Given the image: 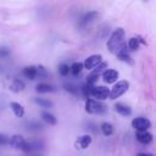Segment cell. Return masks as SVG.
I'll use <instances>...</instances> for the list:
<instances>
[{"mask_svg": "<svg viewBox=\"0 0 156 156\" xmlns=\"http://www.w3.org/2000/svg\"><path fill=\"white\" fill-rule=\"evenodd\" d=\"M140 41H141V39H139V38H130L129 40H128V48L130 49V50H133V51H135V50H138L139 49V44H140Z\"/></svg>", "mask_w": 156, "mask_h": 156, "instance_id": "obj_20", "label": "cell"}, {"mask_svg": "<svg viewBox=\"0 0 156 156\" xmlns=\"http://www.w3.org/2000/svg\"><path fill=\"white\" fill-rule=\"evenodd\" d=\"M106 110H107V107L100 101H96L93 99H87V101H85V111L88 113L102 115L106 112Z\"/></svg>", "mask_w": 156, "mask_h": 156, "instance_id": "obj_2", "label": "cell"}, {"mask_svg": "<svg viewBox=\"0 0 156 156\" xmlns=\"http://www.w3.org/2000/svg\"><path fill=\"white\" fill-rule=\"evenodd\" d=\"M26 143H27V141L24 140V138H23L22 135H20V134H15V135H12V138L10 139V144H11L13 147L21 149V150H23Z\"/></svg>", "mask_w": 156, "mask_h": 156, "instance_id": "obj_11", "label": "cell"}, {"mask_svg": "<svg viewBox=\"0 0 156 156\" xmlns=\"http://www.w3.org/2000/svg\"><path fill=\"white\" fill-rule=\"evenodd\" d=\"M135 136L136 140L141 144H150L152 141V134L149 132H138Z\"/></svg>", "mask_w": 156, "mask_h": 156, "instance_id": "obj_13", "label": "cell"}, {"mask_svg": "<svg viewBox=\"0 0 156 156\" xmlns=\"http://www.w3.org/2000/svg\"><path fill=\"white\" fill-rule=\"evenodd\" d=\"M118 78V72L116 69H106L104 73H102V79L105 83L107 84H111V83H115Z\"/></svg>", "mask_w": 156, "mask_h": 156, "instance_id": "obj_9", "label": "cell"}, {"mask_svg": "<svg viewBox=\"0 0 156 156\" xmlns=\"http://www.w3.org/2000/svg\"><path fill=\"white\" fill-rule=\"evenodd\" d=\"M128 88H129V83H128L127 80H119V82H117V83L112 87L108 98H110L111 100H115V99L119 98L122 94H124V93L128 90Z\"/></svg>", "mask_w": 156, "mask_h": 156, "instance_id": "obj_4", "label": "cell"}, {"mask_svg": "<svg viewBox=\"0 0 156 156\" xmlns=\"http://www.w3.org/2000/svg\"><path fill=\"white\" fill-rule=\"evenodd\" d=\"M34 102L41 107H51L52 106V102L48 99H44V98H34Z\"/></svg>", "mask_w": 156, "mask_h": 156, "instance_id": "obj_22", "label": "cell"}, {"mask_svg": "<svg viewBox=\"0 0 156 156\" xmlns=\"http://www.w3.org/2000/svg\"><path fill=\"white\" fill-rule=\"evenodd\" d=\"M41 118H43L44 122H46V123L50 124V126H55V124L57 123L56 117H55L54 115L49 113V112H41Z\"/></svg>", "mask_w": 156, "mask_h": 156, "instance_id": "obj_17", "label": "cell"}, {"mask_svg": "<svg viewBox=\"0 0 156 156\" xmlns=\"http://www.w3.org/2000/svg\"><path fill=\"white\" fill-rule=\"evenodd\" d=\"M83 69V63L82 62H74L72 63V66L69 67V72L73 74V76H78Z\"/></svg>", "mask_w": 156, "mask_h": 156, "instance_id": "obj_19", "label": "cell"}, {"mask_svg": "<svg viewBox=\"0 0 156 156\" xmlns=\"http://www.w3.org/2000/svg\"><path fill=\"white\" fill-rule=\"evenodd\" d=\"M35 68H37V77H39V78H46V77H48V72H46V69L44 68V66L39 65V66H37Z\"/></svg>", "mask_w": 156, "mask_h": 156, "instance_id": "obj_23", "label": "cell"}, {"mask_svg": "<svg viewBox=\"0 0 156 156\" xmlns=\"http://www.w3.org/2000/svg\"><path fill=\"white\" fill-rule=\"evenodd\" d=\"M24 88H26L24 83H23L22 80H20V79H15V80L10 84V90H11V91H13V93L23 91V90H24Z\"/></svg>", "mask_w": 156, "mask_h": 156, "instance_id": "obj_15", "label": "cell"}, {"mask_svg": "<svg viewBox=\"0 0 156 156\" xmlns=\"http://www.w3.org/2000/svg\"><path fill=\"white\" fill-rule=\"evenodd\" d=\"M10 144V138L5 134H0V145H7Z\"/></svg>", "mask_w": 156, "mask_h": 156, "instance_id": "obj_26", "label": "cell"}, {"mask_svg": "<svg viewBox=\"0 0 156 156\" xmlns=\"http://www.w3.org/2000/svg\"><path fill=\"white\" fill-rule=\"evenodd\" d=\"M89 95H91L93 98H95L98 101L100 100H106L110 95V90L106 88V87H102V85H94L90 88V91H89Z\"/></svg>", "mask_w": 156, "mask_h": 156, "instance_id": "obj_5", "label": "cell"}, {"mask_svg": "<svg viewBox=\"0 0 156 156\" xmlns=\"http://www.w3.org/2000/svg\"><path fill=\"white\" fill-rule=\"evenodd\" d=\"M10 107L13 111V113H15L16 117H23V115H24V107L21 104H18V102H11L10 104Z\"/></svg>", "mask_w": 156, "mask_h": 156, "instance_id": "obj_16", "label": "cell"}, {"mask_svg": "<svg viewBox=\"0 0 156 156\" xmlns=\"http://www.w3.org/2000/svg\"><path fill=\"white\" fill-rule=\"evenodd\" d=\"M116 55H117V57H118L119 60H122V61H124V62H132V61H130V56H129V54L127 52V45H126L124 43H122V44L119 45V48L116 50Z\"/></svg>", "mask_w": 156, "mask_h": 156, "instance_id": "obj_10", "label": "cell"}, {"mask_svg": "<svg viewBox=\"0 0 156 156\" xmlns=\"http://www.w3.org/2000/svg\"><path fill=\"white\" fill-rule=\"evenodd\" d=\"M132 127L138 132H146L151 127V122L145 117H136L132 121Z\"/></svg>", "mask_w": 156, "mask_h": 156, "instance_id": "obj_6", "label": "cell"}, {"mask_svg": "<svg viewBox=\"0 0 156 156\" xmlns=\"http://www.w3.org/2000/svg\"><path fill=\"white\" fill-rule=\"evenodd\" d=\"M35 90L38 93H50V91H54V87L50 85V84H46V83H40L35 87Z\"/></svg>", "mask_w": 156, "mask_h": 156, "instance_id": "obj_18", "label": "cell"}, {"mask_svg": "<svg viewBox=\"0 0 156 156\" xmlns=\"http://www.w3.org/2000/svg\"><path fill=\"white\" fill-rule=\"evenodd\" d=\"M102 62V56L101 55H91L89 57L85 58L84 63H83V68L87 69H94L96 66H99Z\"/></svg>", "mask_w": 156, "mask_h": 156, "instance_id": "obj_7", "label": "cell"}, {"mask_svg": "<svg viewBox=\"0 0 156 156\" xmlns=\"http://www.w3.org/2000/svg\"><path fill=\"white\" fill-rule=\"evenodd\" d=\"M96 16H98V12H95V11L88 12V13L83 17V23L85 24V23H88V22H91V21L94 20V17H96Z\"/></svg>", "mask_w": 156, "mask_h": 156, "instance_id": "obj_24", "label": "cell"}, {"mask_svg": "<svg viewBox=\"0 0 156 156\" xmlns=\"http://www.w3.org/2000/svg\"><path fill=\"white\" fill-rule=\"evenodd\" d=\"M123 38H124V30H123V28H117L116 30H113V33L111 34L110 39L106 43L107 49L111 52H116V50L123 43Z\"/></svg>", "mask_w": 156, "mask_h": 156, "instance_id": "obj_1", "label": "cell"}, {"mask_svg": "<svg viewBox=\"0 0 156 156\" xmlns=\"http://www.w3.org/2000/svg\"><path fill=\"white\" fill-rule=\"evenodd\" d=\"M66 90H67V91H71L72 94H77V93H78V88H76V87H73V85H71V84L66 85Z\"/></svg>", "mask_w": 156, "mask_h": 156, "instance_id": "obj_27", "label": "cell"}, {"mask_svg": "<svg viewBox=\"0 0 156 156\" xmlns=\"http://www.w3.org/2000/svg\"><path fill=\"white\" fill-rule=\"evenodd\" d=\"M115 110H116L119 115H122V116H130V115H132V108H130L128 105L123 104V102H117V104L115 105Z\"/></svg>", "mask_w": 156, "mask_h": 156, "instance_id": "obj_12", "label": "cell"}, {"mask_svg": "<svg viewBox=\"0 0 156 156\" xmlns=\"http://www.w3.org/2000/svg\"><path fill=\"white\" fill-rule=\"evenodd\" d=\"M136 156H152L151 154H145V152H139Z\"/></svg>", "mask_w": 156, "mask_h": 156, "instance_id": "obj_28", "label": "cell"}, {"mask_svg": "<svg viewBox=\"0 0 156 156\" xmlns=\"http://www.w3.org/2000/svg\"><path fill=\"white\" fill-rule=\"evenodd\" d=\"M91 141H93V139H91V136L89 135V134H84V135H80L77 140H76V143H74V146L77 147V149H80V150H84V149H87L90 144H91Z\"/></svg>", "mask_w": 156, "mask_h": 156, "instance_id": "obj_8", "label": "cell"}, {"mask_svg": "<svg viewBox=\"0 0 156 156\" xmlns=\"http://www.w3.org/2000/svg\"><path fill=\"white\" fill-rule=\"evenodd\" d=\"M68 72H69V66L67 65V63H61L60 66H58V73L61 74V76H67L68 74Z\"/></svg>", "mask_w": 156, "mask_h": 156, "instance_id": "obj_25", "label": "cell"}, {"mask_svg": "<svg viewBox=\"0 0 156 156\" xmlns=\"http://www.w3.org/2000/svg\"><path fill=\"white\" fill-rule=\"evenodd\" d=\"M101 132H102V134L104 135H111L112 133H113V127H112V124L111 123H107V122H104L102 124H101Z\"/></svg>", "mask_w": 156, "mask_h": 156, "instance_id": "obj_21", "label": "cell"}, {"mask_svg": "<svg viewBox=\"0 0 156 156\" xmlns=\"http://www.w3.org/2000/svg\"><path fill=\"white\" fill-rule=\"evenodd\" d=\"M22 73H23V76L26 78H28L30 80L37 78V68H35V66H27V67H24Z\"/></svg>", "mask_w": 156, "mask_h": 156, "instance_id": "obj_14", "label": "cell"}, {"mask_svg": "<svg viewBox=\"0 0 156 156\" xmlns=\"http://www.w3.org/2000/svg\"><path fill=\"white\" fill-rule=\"evenodd\" d=\"M106 67H107V62H101L99 66H96L93 71H91V73L87 77V85L88 87H94V84L98 82V79H99V77L106 71Z\"/></svg>", "mask_w": 156, "mask_h": 156, "instance_id": "obj_3", "label": "cell"}]
</instances>
